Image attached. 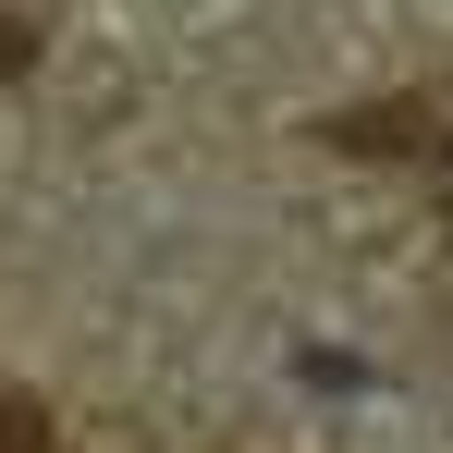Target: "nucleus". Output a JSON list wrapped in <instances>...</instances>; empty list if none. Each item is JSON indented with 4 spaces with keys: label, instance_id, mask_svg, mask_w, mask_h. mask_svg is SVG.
<instances>
[{
    "label": "nucleus",
    "instance_id": "f03ea898",
    "mask_svg": "<svg viewBox=\"0 0 453 453\" xmlns=\"http://www.w3.org/2000/svg\"><path fill=\"white\" fill-rule=\"evenodd\" d=\"M0 453H62L50 404H37V392H12V380H0Z\"/></svg>",
    "mask_w": 453,
    "mask_h": 453
},
{
    "label": "nucleus",
    "instance_id": "7ed1b4c3",
    "mask_svg": "<svg viewBox=\"0 0 453 453\" xmlns=\"http://www.w3.org/2000/svg\"><path fill=\"white\" fill-rule=\"evenodd\" d=\"M37 74V25H25V12H0V86H25Z\"/></svg>",
    "mask_w": 453,
    "mask_h": 453
},
{
    "label": "nucleus",
    "instance_id": "f257e3e1",
    "mask_svg": "<svg viewBox=\"0 0 453 453\" xmlns=\"http://www.w3.org/2000/svg\"><path fill=\"white\" fill-rule=\"evenodd\" d=\"M331 148H441V111L429 98H392V111H343Z\"/></svg>",
    "mask_w": 453,
    "mask_h": 453
},
{
    "label": "nucleus",
    "instance_id": "20e7f679",
    "mask_svg": "<svg viewBox=\"0 0 453 453\" xmlns=\"http://www.w3.org/2000/svg\"><path fill=\"white\" fill-rule=\"evenodd\" d=\"M441 159H453V123H441Z\"/></svg>",
    "mask_w": 453,
    "mask_h": 453
}]
</instances>
